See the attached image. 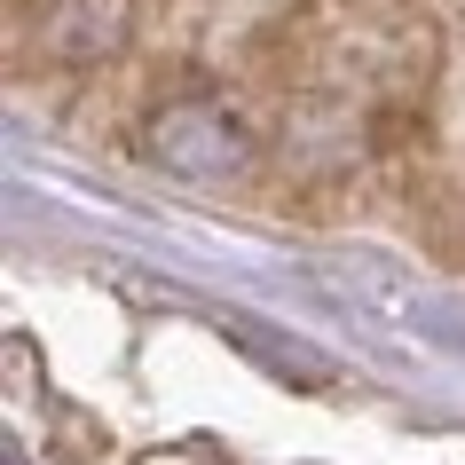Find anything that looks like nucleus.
<instances>
[{"label":"nucleus","mask_w":465,"mask_h":465,"mask_svg":"<svg viewBox=\"0 0 465 465\" xmlns=\"http://www.w3.org/2000/svg\"><path fill=\"white\" fill-rule=\"evenodd\" d=\"M143 158L182 182H237L261 158V143L229 103H158L143 119Z\"/></svg>","instance_id":"obj_1"},{"label":"nucleus","mask_w":465,"mask_h":465,"mask_svg":"<svg viewBox=\"0 0 465 465\" xmlns=\"http://www.w3.org/2000/svg\"><path fill=\"white\" fill-rule=\"evenodd\" d=\"M158 0H40V48L55 64H103L119 55Z\"/></svg>","instance_id":"obj_2"},{"label":"nucleus","mask_w":465,"mask_h":465,"mask_svg":"<svg viewBox=\"0 0 465 465\" xmlns=\"http://www.w3.org/2000/svg\"><path fill=\"white\" fill-rule=\"evenodd\" d=\"M229 331H237V340H245L252 355H261V363L276 371V379H300V387H323V379H331L316 347H300V340H276V331H261V323H229Z\"/></svg>","instance_id":"obj_3"},{"label":"nucleus","mask_w":465,"mask_h":465,"mask_svg":"<svg viewBox=\"0 0 465 465\" xmlns=\"http://www.w3.org/2000/svg\"><path fill=\"white\" fill-rule=\"evenodd\" d=\"M8 465H25V458H16V450H8Z\"/></svg>","instance_id":"obj_4"},{"label":"nucleus","mask_w":465,"mask_h":465,"mask_svg":"<svg viewBox=\"0 0 465 465\" xmlns=\"http://www.w3.org/2000/svg\"><path fill=\"white\" fill-rule=\"evenodd\" d=\"M8 8H25V0H8Z\"/></svg>","instance_id":"obj_5"}]
</instances>
